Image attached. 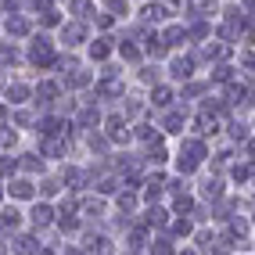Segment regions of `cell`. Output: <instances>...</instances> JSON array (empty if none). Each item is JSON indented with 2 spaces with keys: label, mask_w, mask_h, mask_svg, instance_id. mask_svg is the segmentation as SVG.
Masks as SVG:
<instances>
[{
  "label": "cell",
  "mask_w": 255,
  "mask_h": 255,
  "mask_svg": "<svg viewBox=\"0 0 255 255\" xmlns=\"http://www.w3.org/2000/svg\"><path fill=\"white\" fill-rule=\"evenodd\" d=\"M209 155H212V147H209L205 137H198V133H191V137H180V147H176V155H173L176 176H187V180H191L198 169H205Z\"/></svg>",
  "instance_id": "6da1fadb"
},
{
  "label": "cell",
  "mask_w": 255,
  "mask_h": 255,
  "mask_svg": "<svg viewBox=\"0 0 255 255\" xmlns=\"http://www.w3.org/2000/svg\"><path fill=\"white\" fill-rule=\"evenodd\" d=\"M58 43L47 36V32H32L29 36V47H25V61L32 65L36 72H50V69H58Z\"/></svg>",
  "instance_id": "7a4b0ae2"
},
{
  "label": "cell",
  "mask_w": 255,
  "mask_h": 255,
  "mask_svg": "<svg viewBox=\"0 0 255 255\" xmlns=\"http://www.w3.org/2000/svg\"><path fill=\"white\" fill-rule=\"evenodd\" d=\"M191 108H187L183 105V101H180V105H173V108H165L162 115H158V129L165 133V137H183V129L187 126H191Z\"/></svg>",
  "instance_id": "3957f363"
},
{
  "label": "cell",
  "mask_w": 255,
  "mask_h": 255,
  "mask_svg": "<svg viewBox=\"0 0 255 255\" xmlns=\"http://www.w3.org/2000/svg\"><path fill=\"white\" fill-rule=\"evenodd\" d=\"M101 129H105V137H108L115 147L133 140V123H129L123 112H108V115H105V123H101Z\"/></svg>",
  "instance_id": "277c9868"
},
{
  "label": "cell",
  "mask_w": 255,
  "mask_h": 255,
  "mask_svg": "<svg viewBox=\"0 0 255 255\" xmlns=\"http://www.w3.org/2000/svg\"><path fill=\"white\" fill-rule=\"evenodd\" d=\"M58 43H61L65 50L87 47V43H90V25H87V22H79V18L61 22V29H58Z\"/></svg>",
  "instance_id": "5b68a950"
},
{
  "label": "cell",
  "mask_w": 255,
  "mask_h": 255,
  "mask_svg": "<svg viewBox=\"0 0 255 255\" xmlns=\"http://www.w3.org/2000/svg\"><path fill=\"white\" fill-rule=\"evenodd\" d=\"M25 219H29V227L40 234V230H50V227L58 223V209L50 205L47 198H36V201H29V212H25Z\"/></svg>",
  "instance_id": "8992f818"
},
{
  "label": "cell",
  "mask_w": 255,
  "mask_h": 255,
  "mask_svg": "<svg viewBox=\"0 0 255 255\" xmlns=\"http://www.w3.org/2000/svg\"><path fill=\"white\" fill-rule=\"evenodd\" d=\"M165 76L173 83H187V79L198 76V61L191 54H176V50H173V54L165 58Z\"/></svg>",
  "instance_id": "52a82bcc"
},
{
  "label": "cell",
  "mask_w": 255,
  "mask_h": 255,
  "mask_svg": "<svg viewBox=\"0 0 255 255\" xmlns=\"http://www.w3.org/2000/svg\"><path fill=\"white\" fill-rule=\"evenodd\" d=\"M191 129L198 133V137H219V133H223V119H219L216 112H209V108H201L198 105V112L191 115Z\"/></svg>",
  "instance_id": "ba28073f"
},
{
  "label": "cell",
  "mask_w": 255,
  "mask_h": 255,
  "mask_svg": "<svg viewBox=\"0 0 255 255\" xmlns=\"http://www.w3.org/2000/svg\"><path fill=\"white\" fill-rule=\"evenodd\" d=\"M0 29H4L7 40H14V43H18V40H29L32 32H36V29H32V14H29V11L4 14V25H0Z\"/></svg>",
  "instance_id": "9c48e42d"
},
{
  "label": "cell",
  "mask_w": 255,
  "mask_h": 255,
  "mask_svg": "<svg viewBox=\"0 0 255 255\" xmlns=\"http://www.w3.org/2000/svg\"><path fill=\"white\" fill-rule=\"evenodd\" d=\"M115 36L112 32H97V36H90V43H87V58L94 61V65H105V61H112L115 58Z\"/></svg>",
  "instance_id": "30bf717a"
},
{
  "label": "cell",
  "mask_w": 255,
  "mask_h": 255,
  "mask_svg": "<svg viewBox=\"0 0 255 255\" xmlns=\"http://www.w3.org/2000/svg\"><path fill=\"white\" fill-rule=\"evenodd\" d=\"M7 198H11V201H36V198H40L36 176H25V173H18L14 180H7Z\"/></svg>",
  "instance_id": "8fae6325"
},
{
  "label": "cell",
  "mask_w": 255,
  "mask_h": 255,
  "mask_svg": "<svg viewBox=\"0 0 255 255\" xmlns=\"http://www.w3.org/2000/svg\"><path fill=\"white\" fill-rule=\"evenodd\" d=\"M32 94H36V83H25V79H7V87H4V97L11 108H18V105H32Z\"/></svg>",
  "instance_id": "7c38bea8"
},
{
  "label": "cell",
  "mask_w": 255,
  "mask_h": 255,
  "mask_svg": "<svg viewBox=\"0 0 255 255\" xmlns=\"http://www.w3.org/2000/svg\"><path fill=\"white\" fill-rule=\"evenodd\" d=\"M158 32H162V40H165L169 50L191 47V40H187V22H183V18H169L165 25H158Z\"/></svg>",
  "instance_id": "4fadbf2b"
},
{
  "label": "cell",
  "mask_w": 255,
  "mask_h": 255,
  "mask_svg": "<svg viewBox=\"0 0 255 255\" xmlns=\"http://www.w3.org/2000/svg\"><path fill=\"white\" fill-rule=\"evenodd\" d=\"M176 101H180V94H176L173 87H169V83H158V87H151V90H147V105L155 108V112H165V108H173Z\"/></svg>",
  "instance_id": "5bb4252c"
},
{
  "label": "cell",
  "mask_w": 255,
  "mask_h": 255,
  "mask_svg": "<svg viewBox=\"0 0 255 255\" xmlns=\"http://www.w3.org/2000/svg\"><path fill=\"white\" fill-rule=\"evenodd\" d=\"M115 58L119 61H129V65H140V61H147L144 58V47H140V40H129V36H123L115 43Z\"/></svg>",
  "instance_id": "9a60e30c"
},
{
  "label": "cell",
  "mask_w": 255,
  "mask_h": 255,
  "mask_svg": "<svg viewBox=\"0 0 255 255\" xmlns=\"http://www.w3.org/2000/svg\"><path fill=\"white\" fill-rule=\"evenodd\" d=\"M22 223H25V212L14 205V201H11V205L4 201V205H0V230H4V234H7V230H11V234H18Z\"/></svg>",
  "instance_id": "2e32d148"
},
{
  "label": "cell",
  "mask_w": 255,
  "mask_h": 255,
  "mask_svg": "<svg viewBox=\"0 0 255 255\" xmlns=\"http://www.w3.org/2000/svg\"><path fill=\"white\" fill-rule=\"evenodd\" d=\"M140 205H144V201H140V191H137V187H123V191L115 194V209H119V216H133Z\"/></svg>",
  "instance_id": "e0dca14e"
},
{
  "label": "cell",
  "mask_w": 255,
  "mask_h": 255,
  "mask_svg": "<svg viewBox=\"0 0 255 255\" xmlns=\"http://www.w3.org/2000/svg\"><path fill=\"white\" fill-rule=\"evenodd\" d=\"M169 219H173V212H169L165 205H144L140 223L151 227V230H165V227H169Z\"/></svg>",
  "instance_id": "ac0fdd59"
},
{
  "label": "cell",
  "mask_w": 255,
  "mask_h": 255,
  "mask_svg": "<svg viewBox=\"0 0 255 255\" xmlns=\"http://www.w3.org/2000/svg\"><path fill=\"white\" fill-rule=\"evenodd\" d=\"M133 18L144 22V25H158L162 18H169V14H165V7L158 4V0H144V4H140L137 11H133Z\"/></svg>",
  "instance_id": "d6986e66"
},
{
  "label": "cell",
  "mask_w": 255,
  "mask_h": 255,
  "mask_svg": "<svg viewBox=\"0 0 255 255\" xmlns=\"http://www.w3.org/2000/svg\"><path fill=\"white\" fill-rule=\"evenodd\" d=\"M65 11H69V18H79V22H94V14L101 11L97 7V0H69V4H65Z\"/></svg>",
  "instance_id": "ffe728a7"
},
{
  "label": "cell",
  "mask_w": 255,
  "mask_h": 255,
  "mask_svg": "<svg viewBox=\"0 0 255 255\" xmlns=\"http://www.w3.org/2000/svg\"><path fill=\"white\" fill-rule=\"evenodd\" d=\"M223 194H227V180H223V173H212V176L201 180V198H205V201H223Z\"/></svg>",
  "instance_id": "44dd1931"
},
{
  "label": "cell",
  "mask_w": 255,
  "mask_h": 255,
  "mask_svg": "<svg viewBox=\"0 0 255 255\" xmlns=\"http://www.w3.org/2000/svg\"><path fill=\"white\" fill-rule=\"evenodd\" d=\"M237 65H230V61H212V72H209V83H216V87H230V83L237 79Z\"/></svg>",
  "instance_id": "7402d4cb"
},
{
  "label": "cell",
  "mask_w": 255,
  "mask_h": 255,
  "mask_svg": "<svg viewBox=\"0 0 255 255\" xmlns=\"http://www.w3.org/2000/svg\"><path fill=\"white\" fill-rule=\"evenodd\" d=\"M119 112H123L129 123H140V119L151 112V105H147L144 97H129V94H126V97H123V105H119Z\"/></svg>",
  "instance_id": "603a6c76"
},
{
  "label": "cell",
  "mask_w": 255,
  "mask_h": 255,
  "mask_svg": "<svg viewBox=\"0 0 255 255\" xmlns=\"http://www.w3.org/2000/svg\"><path fill=\"white\" fill-rule=\"evenodd\" d=\"M223 129H227V137H230V144H245L248 137H252V123H245V119H237V115H230L227 123H223Z\"/></svg>",
  "instance_id": "cb8c5ba5"
},
{
  "label": "cell",
  "mask_w": 255,
  "mask_h": 255,
  "mask_svg": "<svg viewBox=\"0 0 255 255\" xmlns=\"http://www.w3.org/2000/svg\"><path fill=\"white\" fill-rule=\"evenodd\" d=\"M22 61H25V54L18 50V43H14V40H4V43H0V72H11L14 65H22Z\"/></svg>",
  "instance_id": "d4e9b609"
},
{
  "label": "cell",
  "mask_w": 255,
  "mask_h": 255,
  "mask_svg": "<svg viewBox=\"0 0 255 255\" xmlns=\"http://www.w3.org/2000/svg\"><path fill=\"white\" fill-rule=\"evenodd\" d=\"M18 162H22V173L25 176H43L47 173V158L40 155V151H22Z\"/></svg>",
  "instance_id": "484cf974"
},
{
  "label": "cell",
  "mask_w": 255,
  "mask_h": 255,
  "mask_svg": "<svg viewBox=\"0 0 255 255\" xmlns=\"http://www.w3.org/2000/svg\"><path fill=\"white\" fill-rule=\"evenodd\" d=\"M36 187H40V198H47V201H54V198H61V194H65L61 173H43V180H40Z\"/></svg>",
  "instance_id": "4316f807"
},
{
  "label": "cell",
  "mask_w": 255,
  "mask_h": 255,
  "mask_svg": "<svg viewBox=\"0 0 255 255\" xmlns=\"http://www.w3.org/2000/svg\"><path fill=\"white\" fill-rule=\"evenodd\" d=\"M83 248H87L90 255H112V237L108 234H83Z\"/></svg>",
  "instance_id": "83f0119b"
},
{
  "label": "cell",
  "mask_w": 255,
  "mask_h": 255,
  "mask_svg": "<svg viewBox=\"0 0 255 255\" xmlns=\"http://www.w3.org/2000/svg\"><path fill=\"white\" fill-rule=\"evenodd\" d=\"M97 7L108 11V14H115L119 22H129L133 18V0H97Z\"/></svg>",
  "instance_id": "f1b7e54d"
},
{
  "label": "cell",
  "mask_w": 255,
  "mask_h": 255,
  "mask_svg": "<svg viewBox=\"0 0 255 255\" xmlns=\"http://www.w3.org/2000/svg\"><path fill=\"white\" fill-rule=\"evenodd\" d=\"M43 245H40V234L36 230H32V234H18V237H14V245H11V252L14 255H36Z\"/></svg>",
  "instance_id": "f546056e"
},
{
  "label": "cell",
  "mask_w": 255,
  "mask_h": 255,
  "mask_svg": "<svg viewBox=\"0 0 255 255\" xmlns=\"http://www.w3.org/2000/svg\"><path fill=\"white\" fill-rule=\"evenodd\" d=\"M158 65H162V61H140V65H137V79L144 83L147 90L162 83V69H158Z\"/></svg>",
  "instance_id": "4dcf8cb0"
},
{
  "label": "cell",
  "mask_w": 255,
  "mask_h": 255,
  "mask_svg": "<svg viewBox=\"0 0 255 255\" xmlns=\"http://www.w3.org/2000/svg\"><path fill=\"white\" fill-rule=\"evenodd\" d=\"M22 173V162H18V155H11V151H0V180H14Z\"/></svg>",
  "instance_id": "1f68e13d"
},
{
  "label": "cell",
  "mask_w": 255,
  "mask_h": 255,
  "mask_svg": "<svg viewBox=\"0 0 255 255\" xmlns=\"http://www.w3.org/2000/svg\"><path fill=\"white\" fill-rule=\"evenodd\" d=\"M219 11V0H187V18L198 14V18H212Z\"/></svg>",
  "instance_id": "d6a6232c"
},
{
  "label": "cell",
  "mask_w": 255,
  "mask_h": 255,
  "mask_svg": "<svg viewBox=\"0 0 255 255\" xmlns=\"http://www.w3.org/2000/svg\"><path fill=\"white\" fill-rule=\"evenodd\" d=\"M169 237H194V219H187V216H173V219H169Z\"/></svg>",
  "instance_id": "836d02e7"
},
{
  "label": "cell",
  "mask_w": 255,
  "mask_h": 255,
  "mask_svg": "<svg viewBox=\"0 0 255 255\" xmlns=\"http://www.w3.org/2000/svg\"><path fill=\"white\" fill-rule=\"evenodd\" d=\"M40 29H61V22H65V14H61V4H50V7H43L40 14Z\"/></svg>",
  "instance_id": "e575fe53"
},
{
  "label": "cell",
  "mask_w": 255,
  "mask_h": 255,
  "mask_svg": "<svg viewBox=\"0 0 255 255\" xmlns=\"http://www.w3.org/2000/svg\"><path fill=\"white\" fill-rule=\"evenodd\" d=\"M147 252H151V255H176V248H173V237H165V234L151 237V241H147Z\"/></svg>",
  "instance_id": "d590c367"
},
{
  "label": "cell",
  "mask_w": 255,
  "mask_h": 255,
  "mask_svg": "<svg viewBox=\"0 0 255 255\" xmlns=\"http://www.w3.org/2000/svg\"><path fill=\"white\" fill-rule=\"evenodd\" d=\"M18 133L22 129H14L11 123L0 126V151H11V155H14V147H18Z\"/></svg>",
  "instance_id": "8d00e7d4"
},
{
  "label": "cell",
  "mask_w": 255,
  "mask_h": 255,
  "mask_svg": "<svg viewBox=\"0 0 255 255\" xmlns=\"http://www.w3.org/2000/svg\"><path fill=\"white\" fill-rule=\"evenodd\" d=\"M115 25H119V18H115V14H108V11H97L94 22H90V29H97V32H112Z\"/></svg>",
  "instance_id": "74e56055"
},
{
  "label": "cell",
  "mask_w": 255,
  "mask_h": 255,
  "mask_svg": "<svg viewBox=\"0 0 255 255\" xmlns=\"http://www.w3.org/2000/svg\"><path fill=\"white\" fill-rule=\"evenodd\" d=\"M158 4L165 7L169 18H183V11H187V0H158Z\"/></svg>",
  "instance_id": "f35d334b"
},
{
  "label": "cell",
  "mask_w": 255,
  "mask_h": 255,
  "mask_svg": "<svg viewBox=\"0 0 255 255\" xmlns=\"http://www.w3.org/2000/svg\"><path fill=\"white\" fill-rule=\"evenodd\" d=\"M7 123H11V105L0 97V126H7Z\"/></svg>",
  "instance_id": "ab89813d"
},
{
  "label": "cell",
  "mask_w": 255,
  "mask_h": 255,
  "mask_svg": "<svg viewBox=\"0 0 255 255\" xmlns=\"http://www.w3.org/2000/svg\"><path fill=\"white\" fill-rule=\"evenodd\" d=\"M65 255H87V248H83V245H69V248H65Z\"/></svg>",
  "instance_id": "60d3db41"
},
{
  "label": "cell",
  "mask_w": 255,
  "mask_h": 255,
  "mask_svg": "<svg viewBox=\"0 0 255 255\" xmlns=\"http://www.w3.org/2000/svg\"><path fill=\"white\" fill-rule=\"evenodd\" d=\"M4 201H7V183L0 180V205H4Z\"/></svg>",
  "instance_id": "b9f144b4"
},
{
  "label": "cell",
  "mask_w": 255,
  "mask_h": 255,
  "mask_svg": "<svg viewBox=\"0 0 255 255\" xmlns=\"http://www.w3.org/2000/svg\"><path fill=\"white\" fill-rule=\"evenodd\" d=\"M176 255H201L198 248H183V252H176Z\"/></svg>",
  "instance_id": "7bdbcfd3"
},
{
  "label": "cell",
  "mask_w": 255,
  "mask_h": 255,
  "mask_svg": "<svg viewBox=\"0 0 255 255\" xmlns=\"http://www.w3.org/2000/svg\"><path fill=\"white\" fill-rule=\"evenodd\" d=\"M123 255H144V248H126Z\"/></svg>",
  "instance_id": "ee69618b"
},
{
  "label": "cell",
  "mask_w": 255,
  "mask_h": 255,
  "mask_svg": "<svg viewBox=\"0 0 255 255\" xmlns=\"http://www.w3.org/2000/svg\"><path fill=\"white\" fill-rule=\"evenodd\" d=\"M36 255H58V252H54V248H40Z\"/></svg>",
  "instance_id": "f6af8a7d"
},
{
  "label": "cell",
  "mask_w": 255,
  "mask_h": 255,
  "mask_svg": "<svg viewBox=\"0 0 255 255\" xmlns=\"http://www.w3.org/2000/svg\"><path fill=\"white\" fill-rule=\"evenodd\" d=\"M0 255H11V248H7L4 241H0Z\"/></svg>",
  "instance_id": "bcb514c9"
},
{
  "label": "cell",
  "mask_w": 255,
  "mask_h": 255,
  "mask_svg": "<svg viewBox=\"0 0 255 255\" xmlns=\"http://www.w3.org/2000/svg\"><path fill=\"white\" fill-rule=\"evenodd\" d=\"M0 25H4V11H0Z\"/></svg>",
  "instance_id": "7dc6e473"
},
{
  "label": "cell",
  "mask_w": 255,
  "mask_h": 255,
  "mask_svg": "<svg viewBox=\"0 0 255 255\" xmlns=\"http://www.w3.org/2000/svg\"><path fill=\"white\" fill-rule=\"evenodd\" d=\"M133 4H144V0H133Z\"/></svg>",
  "instance_id": "c3c4849f"
},
{
  "label": "cell",
  "mask_w": 255,
  "mask_h": 255,
  "mask_svg": "<svg viewBox=\"0 0 255 255\" xmlns=\"http://www.w3.org/2000/svg\"><path fill=\"white\" fill-rule=\"evenodd\" d=\"M58 4H69V0H58Z\"/></svg>",
  "instance_id": "681fc988"
}]
</instances>
